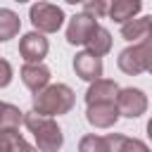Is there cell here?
Instances as JSON below:
<instances>
[{"label":"cell","mask_w":152,"mask_h":152,"mask_svg":"<svg viewBox=\"0 0 152 152\" xmlns=\"http://www.w3.org/2000/svg\"><path fill=\"white\" fill-rule=\"evenodd\" d=\"M74 102H76V95L66 83H50L43 90L33 93V112H38L43 116L69 114Z\"/></svg>","instance_id":"6da1fadb"},{"label":"cell","mask_w":152,"mask_h":152,"mask_svg":"<svg viewBox=\"0 0 152 152\" xmlns=\"http://www.w3.org/2000/svg\"><path fill=\"white\" fill-rule=\"evenodd\" d=\"M24 124L33 133L36 147L40 152H59L62 150L64 133H62V128L57 126V121L52 116H43V114H38V112L31 109V112L24 114Z\"/></svg>","instance_id":"7a4b0ae2"},{"label":"cell","mask_w":152,"mask_h":152,"mask_svg":"<svg viewBox=\"0 0 152 152\" xmlns=\"http://www.w3.org/2000/svg\"><path fill=\"white\" fill-rule=\"evenodd\" d=\"M28 19H31L36 31H40V33H57L62 28V24H64V12H62V7L40 0V2L31 5Z\"/></svg>","instance_id":"3957f363"},{"label":"cell","mask_w":152,"mask_h":152,"mask_svg":"<svg viewBox=\"0 0 152 152\" xmlns=\"http://www.w3.org/2000/svg\"><path fill=\"white\" fill-rule=\"evenodd\" d=\"M119 114L126 119H138L147 112V95L140 88H121L116 95Z\"/></svg>","instance_id":"277c9868"},{"label":"cell","mask_w":152,"mask_h":152,"mask_svg":"<svg viewBox=\"0 0 152 152\" xmlns=\"http://www.w3.org/2000/svg\"><path fill=\"white\" fill-rule=\"evenodd\" d=\"M95 26H97V17H93L88 12L74 14L66 26V43L69 45H86V40L95 31Z\"/></svg>","instance_id":"5b68a950"},{"label":"cell","mask_w":152,"mask_h":152,"mask_svg":"<svg viewBox=\"0 0 152 152\" xmlns=\"http://www.w3.org/2000/svg\"><path fill=\"white\" fill-rule=\"evenodd\" d=\"M48 50H50V43L40 31L24 33L21 40H19V55H21L24 62H43Z\"/></svg>","instance_id":"8992f818"},{"label":"cell","mask_w":152,"mask_h":152,"mask_svg":"<svg viewBox=\"0 0 152 152\" xmlns=\"http://www.w3.org/2000/svg\"><path fill=\"white\" fill-rule=\"evenodd\" d=\"M74 71H76L78 78L93 83V81L102 78V71H104L102 57H97V55H93V52H88V50L76 52V57H74Z\"/></svg>","instance_id":"52a82bcc"},{"label":"cell","mask_w":152,"mask_h":152,"mask_svg":"<svg viewBox=\"0 0 152 152\" xmlns=\"http://www.w3.org/2000/svg\"><path fill=\"white\" fill-rule=\"evenodd\" d=\"M119 107L116 102H100V104H88L86 109V119L90 126L95 128H112L119 121Z\"/></svg>","instance_id":"ba28073f"},{"label":"cell","mask_w":152,"mask_h":152,"mask_svg":"<svg viewBox=\"0 0 152 152\" xmlns=\"http://www.w3.org/2000/svg\"><path fill=\"white\" fill-rule=\"evenodd\" d=\"M24 86L31 90V93H38L43 90L45 86H50V69L43 64V62H26L19 71Z\"/></svg>","instance_id":"9c48e42d"},{"label":"cell","mask_w":152,"mask_h":152,"mask_svg":"<svg viewBox=\"0 0 152 152\" xmlns=\"http://www.w3.org/2000/svg\"><path fill=\"white\" fill-rule=\"evenodd\" d=\"M119 86L112 78H97L88 86L86 90V104H100V102H116L119 95Z\"/></svg>","instance_id":"30bf717a"},{"label":"cell","mask_w":152,"mask_h":152,"mask_svg":"<svg viewBox=\"0 0 152 152\" xmlns=\"http://www.w3.org/2000/svg\"><path fill=\"white\" fill-rule=\"evenodd\" d=\"M116 64H119V69H121L124 74H128V76H138V74L145 71V62H142V55H140V50L135 48V43L128 45V48H124V50L119 52Z\"/></svg>","instance_id":"8fae6325"},{"label":"cell","mask_w":152,"mask_h":152,"mask_svg":"<svg viewBox=\"0 0 152 152\" xmlns=\"http://www.w3.org/2000/svg\"><path fill=\"white\" fill-rule=\"evenodd\" d=\"M0 152H40L36 145H28L17 128H0Z\"/></svg>","instance_id":"7c38bea8"},{"label":"cell","mask_w":152,"mask_h":152,"mask_svg":"<svg viewBox=\"0 0 152 152\" xmlns=\"http://www.w3.org/2000/svg\"><path fill=\"white\" fill-rule=\"evenodd\" d=\"M142 0H109V17L116 24H126L138 17Z\"/></svg>","instance_id":"4fadbf2b"},{"label":"cell","mask_w":152,"mask_h":152,"mask_svg":"<svg viewBox=\"0 0 152 152\" xmlns=\"http://www.w3.org/2000/svg\"><path fill=\"white\" fill-rule=\"evenodd\" d=\"M86 48H88V52H93V55H97V57H102V55H107L109 50H112V33L104 28V26H95V31L90 33V38L86 40Z\"/></svg>","instance_id":"5bb4252c"},{"label":"cell","mask_w":152,"mask_h":152,"mask_svg":"<svg viewBox=\"0 0 152 152\" xmlns=\"http://www.w3.org/2000/svg\"><path fill=\"white\" fill-rule=\"evenodd\" d=\"M107 142H109V150L112 152H150V147L138 140V138H126L121 133H109L107 135Z\"/></svg>","instance_id":"9a60e30c"},{"label":"cell","mask_w":152,"mask_h":152,"mask_svg":"<svg viewBox=\"0 0 152 152\" xmlns=\"http://www.w3.org/2000/svg\"><path fill=\"white\" fill-rule=\"evenodd\" d=\"M21 28V19L17 12L7 10V7H0V40H12Z\"/></svg>","instance_id":"2e32d148"},{"label":"cell","mask_w":152,"mask_h":152,"mask_svg":"<svg viewBox=\"0 0 152 152\" xmlns=\"http://www.w3.org/2000/svg\"><path fill=\"white\" fill-rule=\"evenodd\" d=\"M150 21H152V17H135V19H131V21L121 24V38H126V40H131V43L140 40L142 33L147 31Z\"/></svg>","instance_id":"e0dca14e"},{"label":"cell","mask_w":152,"mask_h":152,"mask_svg":"<svg viewBox=\"0 0 152 152\" xmlns=\"http://www.w3.org/2000/svg\"><path fill=\"white\" fill-rule=\"evenodd\" d=\"M21 121H24V112L17 104H10V102L0 104V128H19Z\"/></svg>","instance_id":"ac0fdd59"},{"label":"cell","mask_w":152,"mask_h":152,"mask_svg":"<svg viewBox=\"0 0 152 152\" xmlns=\"http://www.w3.org/2000/svg\"><path fill=\"white\" fill-rule=\"evenodd\" d=\"M78 152H112L109 150V142H107V135H83L81 142H78Z\"/></svg>","instance_id":"d6986e66"},{"label":"cell","mask_w":152,"mask_h":152,"mask_svg":"<svg viewBox=\"0 0 152 152\" xmlns=\"http://www.w3.org/2000/svg\"><path fill=\"white\" fill-rule=\"evenodd\" d=\"M83 12L93 14V17H104L109 14V0H83Z\"/></svg>","instance_id":"ffe728a7"},{"label":"cell","mask_w":152,"mask_h":152,"mask_svg":"<svg viewBox=\"0 0 152 152\" xmlns=\"http://www.w3.org/2000/svg\"><path fill=\"white\" fill-rule=\"evenodd\" d=\"M12 76H14L12 64H10L7 59H2V57H0V88H7V86L12 83Z\"/></svg>","instance_id":"44dd1931"},{"label":"cell","mask_w":152,"mask_h":152,"mask_svg":"<svg viewBox=\"0 0 152 152\" xmlns=\"http://www.w3.org/2000/svg\"><path fill=\"white\" fill-rule=\"evenodd\" d=\"M147 135H150V140H152V119L147 121Z\"/></svg>","instance_id":"7402d4cb"},{"label":"cell","mask_w":152,"mask_h":152,"mask_svg":"<svg viewBox=\"0 0 152 152\" xmlns=\"http://www.w3.org/2000/svg\"><path fill=\"white\" fill-rule=\"evenodd\" d=\"M64 2H69V5H78V2H83V0H64Z\"/></svg>","instance_id":"603a6c76"},{"label":"cell","mask_w":152,"mask_h":152,"mask_svg":"<svg viewBox=\"0 0 152 152\" xmlns=\"http://www.w3.org/2000/svg\"><path fill=\"white\" fill-rule=\"evenodd\" d=\"M14 2H28V0H14Z\"/></svg>","instance_id":"cb8c5ba5"},{"label":"cell","mask_w":152,"mask_h":152,"mask_svg":"<svg viewBox=\"0 0 152 152\" xmlns=\"http://www.w3.org/2000/svg\"><path fill=\"white\" fill-rule=\"evenodd\" d=\"M0 104H2V102H0Z\"/></svg>","instance_id":"d4e9b609"}]
</instances>
